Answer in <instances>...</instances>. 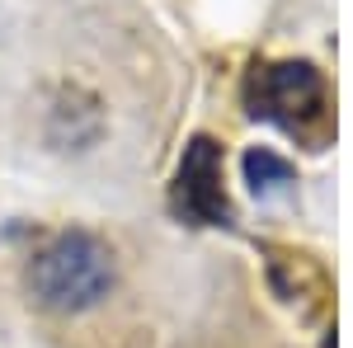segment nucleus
I'll return each instance as SVG.
<instances>
[{"mask_svg":"<svg viewBox=\"0 0 353 348\" xmlns=\"http://www.w3.org/2000/svg\"><path fill=\"white\" fill-rule=\"evenodd\" d=\"M170 207L193 226H231V203L221 188V146L212 136H193L179 156Z\"/></svg>","mask_w":353,"mask_h":348,"instance_id":"3","label":"nucleus"},{"mask_svg":"<svg viewBox=\"0 0 353 348\" xmlns=\"http://www.w3.org/2000/svg\"><path fill=\"white\" fill-rule=\"evenodd\" d=\"M113 278H118L113 249L94 231H61L33 254L28 292L57 316H81L113 292Z\"/></svg>","mask_w":353,"mask_h":348,"instance_id":"1","label":"nucleus"},{"mask_svg":"<svg viewBox=\"0 0 353 348\" xmlns=\"http://www.w3.org/2000/svg\"><path fill=\"white\" fill-rule=\"evenodd\" d=\"M250 118H264L301 141H321L330 132V94L311 61H264L245 81Z\"/></svg>","mask_w":353,"mask_h":348,"instance_id":"2","label":"nucleus"},{"mask_svg":"<svg viewBox=\"0 0 353 348\" xmlns=\"http://www.w3.org/2000/svg\"><path fill=\"white\" fill-rule=\"evenodd\" d=\"M245 184L254 188L259 198L278 193V188L292 184V165L283 161V156H273L269 146H254V151H245Z\"/></svg>","mask_w":353,"mask_h":348,"instance_id":"4","label":"nucleus"}]
</instances>
